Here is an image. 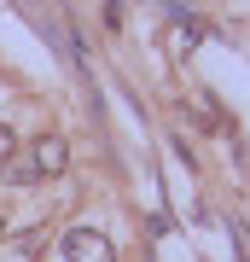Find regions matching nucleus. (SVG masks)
Instances as JSON below:
<instances>
[{
	"label": "nucleus",
	"instance_id": "5",
	"mask_svg": "<svg viewBox=\"0 0 250 262\" xmlns=\"http://www.w3.org/2000/svg\"><path fill=\"white\" fill-rule=\"evenodd\" d=\"M233 251H239V256L250 262V227H233Z\"/></svg>",
	"mask_w": 250,
	"mask_h": 262
},
{
	"label": "nucleus",
	"instance_id": "3",
	"mask_svg": "<svg viewBox=\"0 0 250 262\" xmlns=\"http://www.w3.org/2000/svg\"><path fill=\"white\" fill-rule=\"evenodd\" d=\"M12 151H18V134H12L6 122H0V163H12Z\"/></svg>",
	"mask_w": 250,
	"mask_h": 262
},
{
	"label": "nucleus",
	"instance_id": "1",
	"mask_svg": "<svg viewBox=\"0 0 250 262\" xmlns=\"http://www.w3.org/2000/svg\"><path fill=\"white\" fill-rule=\"evenodd\" d=\"M64 163H70V146H64V140H35L24 163H12V187H29V181H47V175H58Z\"/></svg>",
	"mask_w": 250,
	"mask_h": 262
},
{
	"label": "nucleus",
	"instance_id": "4",
	"mask_svg": "<svg viewBox=\"0 0 250 262\" xmlns=\"http://www.w3.org/2000/svg\"><path fill=\"white\" fill-rule=\"evenodd\" d=\"M41 239H47V233H41V227H29V233L18 239V251H24V256H35V251H41Z\"/></svg>",
	"mask_w": 250,
	"mask_h": 262
},
{
	"label": "nucleus",
	"instance_id": "2",
	"mask_svg": "<svg viewBox=\"0 0 250 262\" xmlns=\"http://www.w3.org/2000/svg\"><path fill=\"white\" fill-rule=\"evenodd\" d=\"M64 256L70 262H117V245L105 233H93V227H76V233L64 239Z\"/></svg>",
	"mask_w": 250,
	"mask_h": 262
}]
</instances>
